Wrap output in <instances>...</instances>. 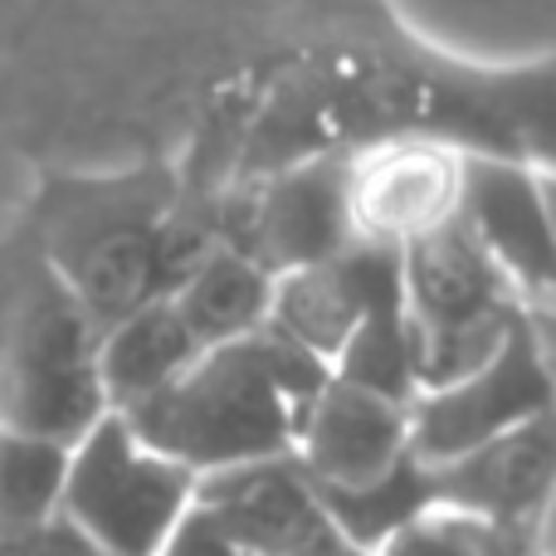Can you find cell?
Listing matches in <instances>:
<instances>
[{
  "instance_id": "obj_1",
  "label": "cell",
  "mask_w": 556,
  "mask_h": 556,
  "mask_svg": "<svg viewBox=\"0 0 556 556\" xmlns=\"http://www.w3.org/2000/svg\"><path fill=\"white\" fill-rule=\"evenodd\" d=\"M215 225L205 215H166L156 195L88 191V205L64 211L49 230L45 264L74 293L98 332L142 303L172 298L181 278L211 254Z\"/></svg>"
},
{
  "instance_id": "obj_2",
  "label": "cell",
  "mask_w": 556,
  "mask_h": 556,
  "mask_svg": "<svg viewBox=\"0 0 556 556\" xmlns=\"http://www.w3.org/2000/svg\"><path fill=\"white\" fill-rule=\"evenodd\" d=\"M147 450L166 454L195 479L269 454H293L298 410L264 371L254 342L201 352L166 391L123 415Z\"/></svg>"
},
{
  "instance_id": "obj_3",
  "label": "cell",
  "mask_w": 556,
  "mask_h": 556,
  "mask_svg": "<svg viewBox=\"0 0 556 556\" xmlns=\"http://www.w3.org/2000/svg\"><path fill=\"white\" fill-rule=\"evenodd\" d=\"M108 415L98 327L49 264H35L0 307V430L78 444Z\"/></svg>"
},
{
  "instance_id": "obj_4",
  "label": "cell",
  "mask_w": 556,
  "mask_h": 556,
  "mask_svg": "<svg viewBox=\"0 0 556 556\" xmlns=\"http://www.w3.org/2000/svg\"><path fill=\"white\" fill-rule=\"evenodd\" d=\"M195 503V473L147 450L123 415L108 410L68 444L59 518L103 556H156Z\"/></svg>"
},
{
  "instance_id": "obj_5",
  "label": "cell",
  "mask_w": 556,
  "mask_h": 556,
  "mask_svg": "<svg viewBox=\"0 0 556 556\" xmlns=\"http://www.w3.org/2000/svg\"><path fill=\"white\" fill-rule=\"evenodd\" d=\"M538 415H552L547 346H542V327H532V317L522 313L479 371L440 386V391H420L405 405L410 454L420 464L459 459Z\"/></svg>"
},
{
  "instance_id": "obj_6",
  "label": "cell",
  "mask_w": 556,
  "mask_h": 556,
  "mask_svg": "<svg viewBox=\"0 0 556 556\" xmlns=\"http://www.w3.org/2000/svg\"><path fill=\"white\" fill-rule=\"evenodd\" d=\"M405 454H410L405 405L362 391V386H346L337 376L298 415L293 459L303 464L317 493L366 489V483L386 479Z\"/></svg>"
},
{
  "instance_id": "obj_7",
  "label": "cell",
  "mask_w": 556,
  "mask_h": 556,
  "mask_svg": "<svg viewBox=\"0 0 556 556\" xmlns=\"http://www.w3.org/2000/svg\"><path fill=\"white\" fill-rule=\"evenodd\" d=\"M425 473H430L434 508L498 522V528H542L556 473L552 415H538L459 459L425 464Z\"/></svg>"
},
{
  "instance_id": "obj_8",
  "label": "cell",
  "mask_w": 556,
  "mask_h": 556,
  "mask_svg": "<svg viewBox=\"0 0 556 556\" xmlns=\"http://www.w3.org/2000/svg\"><path fill=\"white\" fill-rule=\"evenodd\" d=\"M401 278H405V317L415 337L454 332V327L493 323L522 307L508 274L489 260L479 240L464 230L459 215L401 240Z\"/></svg>"
},
{
  "instance_id": "obj_9",
  "label": "cell",
  "mask_w": 556,
  "mask_h": 556,
  "mask_svg": "<svg viewBox=\"0 0 556 556\" xmlns=\"http://www.w3.org/2000/svg\"><path fill=\"white\" fill-rule=\"evenodd\" d=\"M356 240L352 230V191H346L342 166H303L283 176L274 191L244 211V230H235L230 250L250 254L274 278L307 264H327Z\"/></svg>"
},
{
  "instance_id": "obj_10",
  "label": "cell",
  "mask_w": 556,
  "mask_h": 556,
  "mask_svg": "<svg viewBox=\"0 0 556 556\" xmlns=\"http://www.w3.org/2000/svg\"><path fill=\"white\" fill-rule=\"evenodd\" d=\"M195 513H205L244 556H288L323 522L317 489L293 454L201 473Z\"/></svg>"
},
{
  "instance_id": "obj_11",
  "label": "cell",
  "mask_w": 556,
  "mask_h": 556,
  "mask_svg": "<svg viewBox=\"0 0 556 556\" xmlns=\"http://www.w3.org/2000/svg\"><path fill=\"white\" fill-rule=\"evenodd\" d=\"M459 220L473 240L489 250V260L508 274V283L528 288L532 298L547 293L552 278V235L542 191L518 172L498 162H464L459 176Z\"/></svg>"
},
{
  "instance_id": "obj_12",
  "label": "cell",
  "mask_w": 556,
  "mask_h": 556,
  "mask_svg": "<svg viewBox=\"0 0 556 556\" xmlns=\"http://www.w3.org/2000/svg\"><path fill=\"white\" fill-rule=\"evenodd\" d=\"M195 356H201V342L181 323L172 298L142 303L123 323L98 332V386H103L108 410L113 415L137 410L156 391H166Z\"/></svg>"
},
{
  "instance_id": "obj_13",
  "label": "cell",
  "mask_w": 556,
  "mask_h": 556,
  "mask_svg": "<svg viewBox=\"0 0 556 556\" xmlns=\"http://www.w3.org/2000/svg\"><path fill=\"white\" fill-rule=\"evenodd\" d=\"M269 303H274V274L264 264H254L250 254L230 250V244H211V254L172 293V307L191 327L201 352L244 342L250 332H260L269 323Z\"/></svg>"
},
{
  "instance_id": "obj_14",
  "label": "cell",
  "mask_w": 556,
  "mask_h": 556,
  "mask_svg": "<svg viewBox=\"0 0 556 556\" xmlns=\"http://www.w3.org/2000/svg\"><path fill=\"white\" fill-rule=\"evenodd\" d=\"M362 323V303L346 288L337 260L307 264V269H288L274 278V303H269V327L283 337H293L298 346H307L313 356H323L327 366L337 362V352L346 346V337Z\"/></svg>"
},
{
  "instance_id": "obj_15",
  "label": "cell",
  "mask_w": 556,
  "mask_h": 556,
  "mask_svg": "<svg viewBox=\"0 0 556 556\" xmlns=\"http://www.w3.org/2000/svg\"><path fill=\"white\" fill-rule=\"evenodd\" d=\"M68 444L0 430V542L25 538L59 518Z\"/></svg>"
},
{
  "instance_id": "obj_16",
  "label": "cell",
  "mask_w": 556,
  "mask_h": 556,
  "mask_svg": "<svg viewBox=\"0 0 556 556\" xmlns=\"http://www.w3.org/2000/svg\"><path fill=\"white\" fill-rule=\"evenodd\" d=\"M317 503H323V518L366 552H376L386 538H395L405 522H415L420 513L434 508L430 503V473H425V464L415 459V454H405L386 479L366 483V489L317 493Z\"/></svg>"
},
{
  "instance_id": "obj_17",
  "label": "cell",
  "mask_w": 556,
  "mask_h": 556,
  "mask_svg": "<svg viewBox=\"0 0 556 556\" xmlns=\"http://www.w3.org/2000/svg\"><path fill=\"white\" fill-rule=\"evenodd\" d=\"M156 556H244V552L235 547V542L225 538V532L215 528L205 513H195V503H191V513L176 522L172 538L162 542V552H156Z\"/></svg>"
},
{
  "instance_id": "obj_18",
  "label": "cell",
  "mask_w": 556,
  "mask_h": 556,
  "mask_svg": "<svg viewBox=\"0 0 556 556\" xmlns=\"http://www.w3.org/2000/svg\"><path fill=\"white\" fill-rule=\"evenodd\" d=\"M0 556H103V552L88 547L64 518H54V522H45V528L25 532V538L0 542Z\"/></svg>"
},
{
  "instance_id": "obj_19",
  "label": "cell",
  "mask_w": 556,
  "mask_h": 556,
  "mask_svg": "<svg viewBox=\"0 0 556 556\" xmlns=\"http://www.w3.org/2000/svg\"><path fill=\"white\" fill-rule=\"evenodd\" d=\"M288 556H376V552H366V547H356V542L352 538H346V532H337L332 528V522H317V528L313 532H307V538L303 542H298V547L293 552H288Z\"/></svg>"
}]
</instances>
